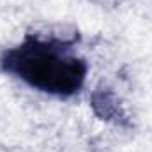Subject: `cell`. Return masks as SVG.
<instances>
[{"mask_svg":"<svg viewBox=\"0 0 152 152\" xmlns=\"http://www.w3.org/2000/svg\"><path fill=\"white\" fill-rule=\"evenodd\" d=\"M78 37L27 36L18 46L4 50L0 69L44 94L69 99L76 96L87 80L88 66L73 53Z\"/></svg>","mask_w":152,"mask_h":152,"instance_id":"1","label":"cell"},{"mask_svg":"<svg viewBox=\"0 0 152 152\" xmlns=\"http://www.w3.org/2000/svg\"><path fill=\"white\" fill-rule=\"evenodd\" d=\"M90 106L94 110V113L97 115L101 120L106 122H113L117 126L122 127H129V117L126 113L120 99L117 97L112 88L108 87H99L92 92L90 96Z\"/></svg>","mask_w":152,"mask_h":152,"instance_id":"2","label":"cell"}]
</instances>
